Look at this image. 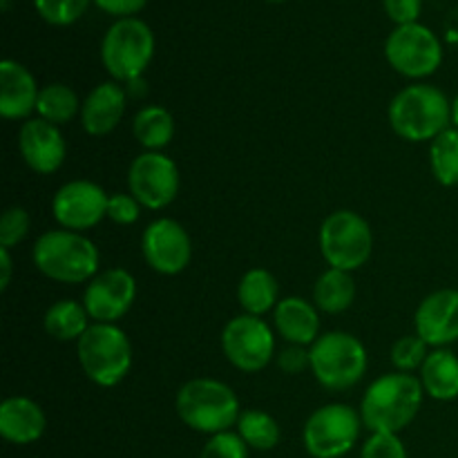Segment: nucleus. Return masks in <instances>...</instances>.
Masks as SVG:
<instances>
[{"instance_id": "obj_1", "label": "nucleus", "mask_w": 458, "mask_h": 458, "mask_svg": "<svg viewBox=\"0 0 458 458\" xmlns=\"http://www.w3.org/2000/svg\"><path fill=\"white\" fill-rule=\"evenodd\" d=\"M425 389L411 374H385L369 385L360 403L362 425L371 434H398L416 419Z\"/></svg>"}, {"instance_id": "obj_2", "label": "nucleus", "mask_w": 458, "mask_h": 458, "mask_svg": "<svg viewBox=\"0 0 458 458\" xmlns=\"http://www.w3.org/2000/svg\"><path fill=\"white\" fill-rule=\"evenodd\" d=\"M387 116L405 141H434L452 125V101L437 85L416 83L392 98Z\"/></svg>"}, {"instance_id": "obj_3", "label": "nucleus", "mask_w": 458, "mask_h": 458, "mask_svg": "<svg viewBox=\"0 0 458 458\" xmlns=\"http://www.w3.org/2000/svg\"><path fill=\"white\" fill-rule=\"evenodd\" d=\"M36 268L49 280L81 284L98 271V250L92 240L76 231H47L34 244Z\"/></svg>"}, {"instance_id": "obj_4", "label": "nucleus", "mask_w": 458, "mask_h": 458, "mask_svg": "<svg viewBox=\"0 0 458 458\" xmlns=\"http://www.w3.org/2000/svg\"><path fill=\"white\" fill-rule=\"evenodd\" d=\"M177 414L191 429L201 434L231 432L240 420V401L226 383L213 378L188 380L177 394Z\"/></svg>"}, {"instance_id": "obj_5", "label": "nucleus", "mask_w": 458, "mask_h": 458, "mask_svg": "<svg viewBox=\"0 0 458 458\" xmlns=\"http://www.w3.org/2000/svg\"><path fill=\"white\" fill-rule=\"evenodd\" d=\"M76 353L85 376L98 387H114L132 367V347L116 325L92 322L76 343Z\"/></svg>"}, {"instance_id": "obj_6", "label": "nucleus", "mask_w": 458, "mask_h": 458, "mask_svg": "<svg viewBox=\"0 0 458 458\" xmlns=\"http://www.w3.org/2000/svg\"><path fill=\"white\" fill-rule=\"evenodd\" d=\"M311 371L318 383L331 392H344L360 383L367 371V352L360 340L344 331L320 335L309 349Z\"/></svg>"}, {"instance_id": "obj_7", "label": "nucleus", "mask_w": 458, "mask_h": 458, "mask_svg": "<svg viewBox=\"0 0 458 458\" xmlns=\"http://www.w3.org/2000/svg\"><path fill=\"white\" fill-rule=\"evenodd\" d=\"M155 54L152 30L139 18H121L106 31L101 43L103 67L116 81L132 83L141 79Z\"/></svg>"}, {"instance_id": "obj_8", "label": "nucleus", "mask_w": 458, "mask_h": 458, "mask_svg": "<svg viewBox=\"0 0 458 458\" xmlns=\"http://www.w3.org/2000/svg\"><path fill=\"white\" fill-rule=\"evenodd\" d=\"M374 250L369 224L353 210H335L320 226V253L331 268L356 271Z\"/></svg>"}, {"instance_id": "obj_9", "label": "nucleus", "mask_w": 458, "mask_h": 458, "mask_svg": "<svg viewBox=\"0 0 458 458\" xmlns=\"http://www.w3.org/2000/svg\"><path fill=\"white\" fill-rule=\"evenodd\" d=\"M362 419L353 407L325 405L309 416L304 425V447L313 458H343L360 437Z\"/></svg>"}, {"instance_id": "obj_10", "label": "nucleus", "mask_w": 458, "mask_h": 458, "mask_svg": "<svg viewBox=\"0 0 458 458\" xmlns=\"http://www.w3.org/2000/svg\"><path fill=\"white\" fill-rule=\"evenodd\" d=\"M385 56L398 74L407 79H425L441 67L443 47L429 27L411 22L396 27L389 34Z\"/></svg>"}, {"instance_id": "obj_11", "label": "nucleus", "mask_w": 458, "mask_h": 458, "mask_svg": "<svg viewBox=\"0 0 458 458\" xmlns=\"http://www.w3.org/2000/svg\"><path fill=\"white\" fill-rule=\"evenodd\" d=\"M222 349L226 360L233 367L246 374H255L268 367L273 352H276V338L273 331L262 318L258 316H237L224 327Z\"/></svg>"}, {"instance_id": "obj_12", "label": "nucleus", "mask_w": 458, "mask_h": 458, "mask_svg": "<svg viewBox=\"0 0 458 458\" xmlns=\"http://www.w3.org/2000/svg\"><path fill=\"white\" fill-rule=\"evenodd\" d=\"M130 195L143 208L161 210L174 201L179 192V168L161 152H143L132 161L128 173Z\"/></svg>"}, {"instance_id": "obj_13", "label": "nucleus", "mask_w": 458, "mask_h": 458, "mask_svg": "<svg viewBox=\"0 0 458 458\" xmlns=\"http://www.w3.org/2000/svg\"><path fill=\"white\" fill-rule=\"evenodd\" d=\"M107 201L110 197L101 186L85 179H74L58 188L52 201V213L65 231H88L107 217Z\"/></svg>"}, {"instance_id": "obj_14", "label": "nucleus", "mask_w": 458, "mask_h": 458, "mask_svg": "<svg viewBox=\"0 0 458 458\" xmlns=\"http://www.w3.org/2000/svg\"><path fill=\"white\" fill-rule=\"evenodd\" d=\"M143 258L152 271L161 276H177L191 264L192 244L186 228L168 217L155 219L143 231Z\"/></svg>"}, {"instance_id": "obj_15", "label": "nucleus", "mask_w": 458, "mask_h": 458, "mask_svg": "<svg viewBox=\"0 0 458 458\" xmlns=\"http://www.w3.org/2000/svg\"><path fill=\"white\" fill-rule=\"evenodd\" d=\"M137 298V282L125 268H107L92 277L83 293L89 318L103 325H114L125 316Z\"/></svg>"}, {"instance_id": "obj_16", "label": "nucleus", "mask_w": 458, "mask_h": 458, "mask_svg": "<svg viewBox=\"0 0 458 458\" xmlns=\"http://www.w3.org/2000/svg\"><path fill=\"white\" fill-rule=\"evenodd\" d=\"M416 335L429 347L445 349L458 340V289L429 293L416 309Z\"/></svg>"}, {"instance_id": "obj_17", "label": "nucleus", "mask_w": 458, "mask_h": 458, "mask_svg": "<svg viewBox=\"0 0 458 458\" xmlns=\"http://www.w3.org/2000/svg\"><path fill=\"white\" fill-rule=\"evenodd\" d=\"M18 148L34 173L52 174L63 165L67 155L65 141L58 125L45 119H27L18 134Z\"/></svg>"}, {"instance_id": "obj_18", "label": "nucleus", "mask_w": 458, "mask_h": 458, "mask_svg": "<svg viewBox=\"0 0 458 458\" xmlns=\"http://www.w3.org/2000/svg\"><path fill=\"white\" fill-rule=\"evenodd\" d=\"M38 85L34 74L16 61L0 63V114L9 121L27 119L38 106Z\"/></svg>"}, {"instance_id": "obj_19", "label": "nucleus", "mask_w": 458, "mask_h": 458, "mask_svg": "<svg viewBox=\"0 0 458 458\" xmlns=\"http://www.w3.org/2000/svg\"><path fill=\"white\" fill-rule=\"evenodd\" d=\"M128 94L116 83H101L85 97L81 106V123L92 137L110 134L125 114Z\"/></svg>"}, {"instance_id": "obj_20", "label": "nucleus", "mask_w": 458, "mask_h": 458, "mask_svg": "<svg viewBox=\"0 0 458 458\" xmlns=\"http://www.w3.org/2000/svg\"><path fill=\"white\" fill-rule=\"evenodd\" d=\"M47 419L38 403L25 396H12L0 405V437L13 445H30L45 434Z\"/></svg>"}, {"instance_id": "obj_21", "label": "nucleus", "mask_w": 458, "mask_h": 458, "mask_svg": "<svg viewBox=\"0 0 458 458\" xmlns=\"http://www.w3.org/2000/svg\"><path fill=\"white\" fill-rule=\"evenodd\" d=\"M273 318H276L277 331H280V335L286 343L309 347V344H313L320 338V316H318V307L309 304L307 300H280Z\"/></svg>"}, {"instance_id": "obj_22", "label": "nucleus", "mask_w": 458, "mask_h": 458, "mask_svg": "<svg viewBox=\"0 0 458 458\" xmlns=\"http://www.w3.org/2000/svg\"><path fill=\"white\" fill-rule=\"evenodd\" d=\"M420 385L434 401L458 398V356L450 349H437L420 367Z\"/></svg>"}, {"instance_id": "obj_23", "label": "nucleus", "mask_w": 458, "mask_h": 458, "mask_svg": "<svg viewBox=\"0 0 458 458\" xmlns=\"http://www.w3.org/2000/svg\"><path fill=\"white\" fill-rule=\"evenodd\" d=\"M277 282L267 268H250L244 273V277L240 280L237 286V300H240L242 309H244L249 316L262 318L264 313L271 311L273 307H277Z\"/></svg>"}, {"instance_id": "obj_24", "label": "nucleus", "mask_w": 458, "mask_h": 458, "mask_svg": "<svg viewBox=\"0 0 458 458\" xmlns=\"http://www.w3.org/2000/svg\"><path fill=\"white\" fill-rule=\"evenodd\" d=\"M353 300H356V282L349 271L329 268L318 277L313 286V302L325 313L347 311Z\"/></svg>"}, {"instance_id": "obj_25", "label": "nucleus", "mask_w": 458, "mask_h": 458, "mask_svg": "<svg viewBox=\"0 0 458 458\" xmlns=\"http://www.w3.org/2000/svg\"><path fill=\"white\" fill-rule=\"evenodd\" d=\"M89 313L85 304L74 302V300H61L54 302L45 313V331L52 335L54 340L61 343H70L76 340L79 343L81 335L89 329Z\"/></svg>"}, {"instance_id": "obj_26", "label": "nucleus", "mask_w": 458, "mask_h": 458, "mask_svg": "<svg viewBox=\"0 0 458 458\" xmlns=\"http://www.w3.org/2000/svg\"><path fill=\"white\" fill-rule=\"evenodd\" d=\"M134 139L150 152H159L173 141L174 119L165 107L148 106L137 112L132 123Z\"/></svg>"}, {"instance_id": "obj_27", "label": "nucleus", "mask_w": 458, "mask_h": 458, "mask_svg": "<svg viewBox=\"0 0 458 458\" xmlns=\"http://www.w3.org/2000/svg\"><path fill=\"white\" fill-rule=\"evenodd\" d=\"M81 106L83 103H79L74 89L63 83H52L40 88L36 112H38V119L49 121L54 125H65L79 114Z\"/></svg>"}, {"instance_id": "obj_28", "label": "nucleus", "mask_w": 458, "mask_h": 458, "mask_svg": "<svg viewBox=\"0 0 458 458\" xmlns=\"http://www.w3.org/2000/svg\"><path fill=\"white\" fill-rule=\"evenodd\" d=\"M237 434L250 450L268 452L280 443V425L271 414L262 410H246L237 420Z\"/></svg>"}, {"instance_id": "obj_29", "label": "nucleus", "mask_w": 458, "mask_h": 458, "mask_svg": "<svg viewBox=\"0 0 458 458\" xmlns=\"http://www.w3.org/2000/svg\"><path fill=\"white\" fill-rule=\"evenodd\" d=\"M429 168L441 186H458V130L447 128L429 146Z\"/></svg>"}, {"instance_id": "obj_30", "label": "nucleus", "mask_w": 458, "mask_h": 458, "mask_svg": "<svg viewBox=\"0 0 458 458\" xmlns=\"http://www.w3.org/2000/svg\"><path fill=\"white\" fill-rule=\"evenodd\" d=\"M428 347L429 344L423 338H419V335H403L392 347V365L398 371H403V374L420 369L429 356Z\"/></svg>"}, {"instance_id": "obj_31", "label": "nucleus", "mask_w": 458, "mask_h": 458, "mask_svg": "<svg viewBox=\"0 0 458 458\" xmlns=\"http://www.w3.org/2000/svg\"><path fill=\"white\" fill-rule=\"evenodd\" d=\"M36 12L49 25L65 27L79 21L88 9L89 0H34Z\"/></svg>"}, {"instance_id": "obj_32", "label": "nucleus", "mask_w": 458, "mask_h": 458, "mask_svg": "<svg viewBox=\"0 0 458 458\" xmlns=\"http://www.w3.org/2000/svg\"><path fill=\"white\" fill-rule=\"evenodd\" d=\"M30 233V215L21 206H12L0 217V246L3 249H12V246L21 244Z\"/></svg>"}, {"instance_id": "obj_33", "label": "nucleus", "mask_w": 458, "mask_h": 458, "mask_svg": "<svg viewBox=\"0 0 458 458\" xmlns=\"http://www.w3.org/2000/svg\"><path fill=\"white\" fill-rule=\"evenodd\" d=\"M199 458H249V445L240 434L222 432L208 438Z\"/></svg>"}, {"instance_id": "obj_34", "label": "nucleus", "mask_w": 458, "mask_h": 458, "mask_svg": "<svg viewBox=\"0 0 458 458\" xmlns=\"http://www.w3.org/2000/svg\"><path fill=\"white\" fill-rule=\"evenodd\" d=\"M360 458H407V450L398 434H371L362 445Z\"/></svg>"}, {"instance_id": "obj_35", "label": "nucleus", "mask_w": 458, "mask_h": 458, "mask_svg": "<svg viewBox=\"0 0 458 458\" xmlns=\"http://www.w3.org/2000/svg\"><path fill=\"white\" fill-rule=\"evenodd\" d=\"M141 215V204L137 201L134 195H123V192H114L110 195V201H107V217L114 224H121V226H130L134 224Z\"/></svg>"}, {"instance_id": "obj_36", "label": "nucleus", "mask_w": 458, "mask_h": 458, "mask_svg": "<svg viewBox=\"0 0 458 458\" xmlns=\"http://www.w3.org/2000/svg\"><path fill=\"white\" fill-rule=\"evenodd\" d=\"M387 16L401 25H411L420 16V0H383Z\"/></svg>"}, {"instance_id": "obj_37", "label": "nucleus", "mask_w": 458, "mask_h": 458, "mask_svg": "<svg viewBox=\"0 0 458 458\" xmlns=\"http://www.w3.org/2000/svg\"><path fill=\"white\" fill-rule=\"evenodd\" d=\"M277 365H280V369L284 371V374H300L302 369H307V367H311V358H309V352L304 347H300V344H291V347H286L284 352L277 356Z\"/></svg>"}, {"instance_id": "obj_38", "label": "nucleus", "mask_w": 458, "mask_h": 458, "mask_svg": "<svg viewBox=\"0 0 458 458\" xmlns=\"http://www.w3.org/2000/svg\"><path fill=\"white\" fill-rule=\"evenodd\" d=\"M103 12L112 13V16L132 18V13L141 12L146 7L148 0H94Z\"/></svg>"}, {"instance_id": "obj_39", "label": "nucleus", "mask_w": 458, "mask_h": 458, "mask_svg": "<svg viewBox=\"0 0 458 458\" xmlns=\"http://www.w3.org/2000/svg\"><path fill=\"white\" fill-rule=\"evenodd\" d=\"M13 264H12V255H9V249H3L0 246V271H3V276H0V289H7L9 282H12V271H13Z\"/></svg>"}, {"instance_id": "obj_40", "label": "nucleus", "mask_w": 458, "mask_h": 458, "mask_svg": "<svg viewBox=\"0 0 458 458\" xmlns=\"http://www.w3.org/2000/svg\"><path fill=\"white\" fill-rule=\"evenodd\" d=\"M452 128L458 130V94L454 97V101H452Z\"/></svg>"}, {"instance_id": "obj_41", "label": "nucleus", "mask_w": 458, "mask_h": 458, "mask_svg": "<svg viewBox=\"0 0 458 458\" xmlns=\"http://www.w3.org/2000/svg\"><path fill=\"white\" fill-rule=\"evenodd\" d=\"M268 3H284V0H268Z\"/></svg>"}]
</instances>
